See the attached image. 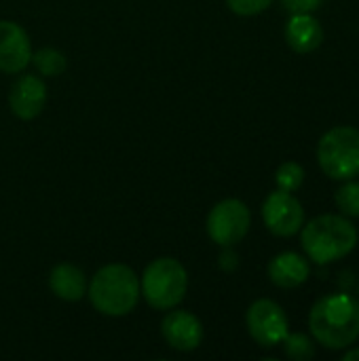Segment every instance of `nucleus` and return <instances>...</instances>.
Segmentation results:
<instances>
[{
	"mask_svg": "<svg viewBox=\"0 0 359 361\" xmlns=\"http://www.w3.org/2000/svg\"><path fill=\"white\" fill-rule=\"evenodd\" d=\"M32 63L42 76H61L68 68L66 55L53 47H42L36 53H32Z\"/></svg>",
	"mask_w": 359,
	"mask_h": 361,
	"instance_id": "2eb2a0df",
	"label": "nucleus"
},
{
	"mask_svg": "<svg viewBox=\"0 0 359 361\" xmlns=\"http://www.w3.org/2000/svg\"><path fill=\"white\" fill-rule=\"evenodd\" d=\"M93 309L106 317H125L129 315L142 296L140 279L127 264H106L102 267L87 288Z\"/></svg>",
	"mask_w": 359,
	"mask_h": 361,
	"instance_id": "f03ea898",
	"label": "nucleus"
},
{
	"mask_svg": "<svg viewBox=\"0 0 359 361\" xmlns=\"http://www.w3.org/2000/svg\"><path fill=\"white\" fill-rule=\"evenodd\" d=\"M339 209L345 214V216H359V182H347L345 186H341L336 190V197H334Z\"/></svg>",
	"mask_w": 359,
	"mask_h": 361,
	"instance_id": "a211bd4d",
	"label": "nucleus"
},
{
	"mask_svg": "<svg viewBox=\"0 0 359 361\" xmlns=\"http://www.w3.org/2000/svg\"><path fill=\"white\" fill-rule=\"evenodd\" d=\"M343 360H345V361H355V360H359V349H355V351H349V353H347V355H345Z\"/></svg>",
	"mask_w": 359,
	"mask_h": 361,
	"instance_id": "4be33fe9",
	"label": "nucleus"
},
{
	"mask_svg": "<svg viewBox=\"0 0 359 361\" xmlns=\"http://www.w3.org/2000/svg\"><path fill=\"white\" fill-rule=\"evenodd\" d=\"M245 324H248L250 336H252L260 347H267V349L281 345L284 338H286L288 332H290L286 311H284L277 302H273V300H269V298L256 300V302L248 309Z\"/></svg>",
	"mask_w": 359,
	"mask_h": 361,
	"instance_id": "0eeeda50",
	"label": "nucleus"
},
{
	"mask_svg": "<svg viewBox=\"0 0 359 361\" xmlns=\"http://www.w3.org/2000/svg\"><path fill=\"white\" fill-rule=\"evenodd\" d=\"M250 209L239 199H224L216 203L207 216L205 228L209 239L220 247H235L250 231Z\"/></svg>",
	"mask_w": 359,
	"mask_h": 361,
	"instance_id": "423d86ee",
	"label": "nucleus"
},
{
	"mask_svg": "<svg viewBox=\"0 0 359 361\" xmlns=\"http://www.w3.org/2000/svg\"><path fill=\"white\" fill-rule=\"evenodd\" d=\"M262 220L273 235L292 237L305 224V209L292 192L275 190L262 203Z\"/></svg>",
	"mask_w": 359,
	"mask_h": 361,
	"instance_id": "6e6552de",
	"label": "nucleus"
},
{
	"mask_svg": "<svg viewBox=\"0 0 359 361\" xmlns=\"http://www.w3.org/2000/svg\"><path fill=\"white\" fill-rule=\"evenodd\" d=\"M161 334L171 349L188 353L201 347L203 324L190 311H171L161 322Z\"/></svg>",
	"mask_w": 359,
	"mask_h": 361,
	"instance_id": "9d476101",
	"label": "nucleus"
},
{
	"mask_svg": "<svg viewBox=\"0 0 359 361\" xmlns=\"http://www.w3.org/2000/svg\"><path fill=\"white\" fill-rule=\"evenodd\" d=\"M284 6L292 13H311L322 6L324 0H281Z\"/></svg>",
	"mask_w": 359,
	"mask_h": 361,
	"instance_id": "aec40b11",
	"label": "nucleus"
},
{
	"mask_svg": "<svg viewBox=\"0 0 359 361\" xmlns=\"http://www.w3.org/2000/svg\"><path fill=\"white\" fill-rule=\"evenodd\" d=\"M320 167L328 178L351 180L359 176V131L355 127L330 129L317 146Z\"/></svg>",
	"mask_w": 359,
	"mask_h": 361,
	"instance_id": "39448f33",
	"label": "nucleus"
},
{
	"mask_svg": "<svg viewBox=\"0 0 359 361\" xmlns=\"http://www.w3.org/2000/svg\"><path fill=\"white\" fill-rule=\"evenodd\" d=\"M49 288L59 300L78 302L87 294V277L78 267L70 262H61L53 267V271L49 273Z\"/></svg>",
	"mask_w": 359,
	"mask_h": 361,
	"instance_id": "ddd939ff",
	"label": "nucleus"
},
{
	"mask_svg": "<svg viewBox=\"0 0 359 361\" xmlns=\"http://www.w3.org/2000/svg\"><path fill=\"white\" fill-rule=\"evenodd\" d=\"M186 290H188V273L180 260L169 256L152 260L140 279L142 296L157 311H169L178 307L184 300Z\"/></svg>",
	"mask_w": 359,
	"mask_h": 361,
	"instance_id": "20e7f679",
	"label": "nucleus"
},
{
	"mask_svg": "<svg viewBox=\"0 0 359 361\" xmlns=\"http://www.w3.org/2000/svg\"><path fill=\"white\" fill-rule=\"evenodd\" d=\"M309 275H311L309 262L294 252H284L269 262L271 281L284 290H292V288L303 286L309 279Z\"/></svg>",
	"mask_w": 359,
	"mask_h": 361,
	"instance_id": "f8f14e48",
	"label": "nucleus"
},
{
	"mask_svg": "<svg viewBox=\"0 0 359 361\" xmlns=\"http://www.w3.org/2000/svg\"><path fill=\"white\" fill-rule=\"evenodd\" d=\"M311 334L326 349H345L359 338V302L349 294L317 300L309 315Z\"/></svg>",
	"mask_w": 359,
	"mask_h": 361,
	"instance_id": "f257e3e1",
	"label": "nucleus"
},
{
	"mask_svg": "<svg viewBox=\"0 0 359 361\" xmlns=\"http://www.w3.org/2000/svg\"><path fill=\"white\" fill-rule=\"evenodd\" d=\"M286 40L296 53H311L324 40V30L309 13H294L286 25Z\"/></svg>",
	"mask_w": 359,
	"mask_h": 361,
	"instance_id": "4468645a",
	"label": "nucleus"
},
{
	"mask_svg": "<svg viewBox=\"0 0 359 361\" xmlns=\"http://www.w3.org/2000/svg\"><path fill=\"white\" fill-rule=\"evenodd\" d=\"M44 104H47V87L42 78H38L36 74H23L13 82L8 91V106L19 121L36 118L42 112Z\"/></svg>",
	"mask_w": 359,
	"mask_h": 361,
	"instance_id": "9b49d317",
	"label": "nucleus"
},
{
	"mask_svg": "<svg viewBox=\"0 0 359 361\" xmlns=\"http://www.w3.org/2000/svg\"><path fill=\"white\" fill-rule=\"evenodd\" d=\"M32 61V42L28 32L8 19L0 21V72L19 74Z\"/></svg>",
	"mask_w": 359,
	"mask_h": 361,
	"instance_id": "1a4fd4ad",
	"label": "nucleus"
},
{
	"mask_svg": "<svg viewBox=\"0 0 359 361\" xmlns=\"http://www.w3.org/2000/svg\"><path fill=\"white\" fill-rule=\"evenodd\" d=\"M273 0H226L229 8L241 17H252V15H258L262 11H267L271 6Z\"/></svg>",
	"mask_w": 359,
	"mask_h": 361,
	"instance_id": "6ab92c4d",
	"label": "nucleus"
},
{
	"mask_svg": "<svg viewBox=\"0 0 359 361\" xmlns=\"http://www.w3.org/2000/svg\"><path fill=\"white\" fill-rule=\"evenodd\" d=\"M275 182H277L279 190L294 192V190H298V188L303 186V182H305V169H303L298 163L288 161V163H284V165L277 169Z\"/></svg>",
	"mask_w": 359,
	"mask_h": 361,
	"instance_id": "f3484780",
	"label": "nucleus"
},
{
	"mask_svg": "<svg viewBox=\"0 0 359 361\" xmlns=\"http://www.w3.org/2000/svg\"><path fill=\"white\" fill-rule=\"evenodd\" d=\"M284 351L290 360L294 361H309L315 357V347L313 341L305 334H290L284 338Z\"/></svg>",
	"mask_w": 359,
	"mask_h": 361,
	"instance_id": "dca6fc26",
	"label": "nucleus"
},
{
	"mask_svg": "<svg viewBox=\"0 0 359 361\" xmlns=\"http://www.w3.org/2000/svg\"><path fill=\"white\" fill-rule=\"evenodd\" d=\"M303 247L317 264H328L345 258L358 243L355 226L334 214L317 216L303 228Z\"/></svg>",
	"mask_w": 359,
	"mask_h": 361,
	"instance_id": "7ed1b4c3",
	"label": "nucleus"
},
{
	"mask_svg": "<svg viewBox=\"0 0 359 361\" xmlns=\"http://www.w3.org/2000/svg\"><path fill=\"white\" fill-rule=\"evenodd\" d=\"M220 269L226 271V273H233L237 267H239V256L235 254L233 247H222V254H220Z\"/></svg>",
	"mask_w": 359,
	"mask_h": 361,
	"instance_id": "412c9836",
	"label": "nucleus"
}]
</instances>
